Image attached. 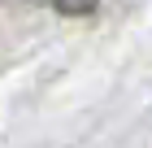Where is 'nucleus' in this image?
I'll use <instances>...</instances> for the list:
<instances>
[{"label":"nucleus","mask_w":152,"mask_h":148,"mask_svg":"<svg viewBox=\"0 0 152 148\" xmlns=\"http://www.w3.org/2000/svg\"><path fill=\"white\" fill-rule=\"evenodd\" d=\"M48 9H57L61 18H87V13H96V0H44Z\"/></svg>","instance_id":"1"}]
</instances>
